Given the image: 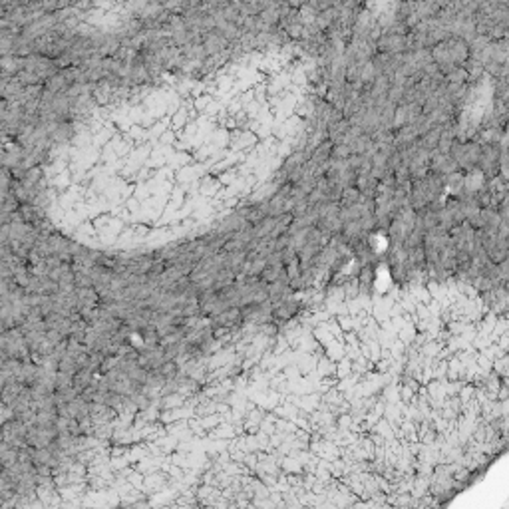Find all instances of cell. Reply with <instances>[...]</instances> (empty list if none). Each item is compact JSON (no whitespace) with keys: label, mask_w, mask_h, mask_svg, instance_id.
Wrapping results in <instances>:
<instances>
[{"label":"cell","mask_w":509,"mask_h":509,"mask_svg":"<svg viewBox=\"0 0 509 509\" xmlns=\"http://www.w3.org/2000/svg\"><path fill=\"white\" fill-rule=\"evenodd\" d=\"M502 158H504V152H502V146L498 142L482 144L478 168L484 175L496 177V175H500V170H502Z\"/></svg>","instance_id":"1"},{"label":"cell","mask_w":509,"mask_h":509,"mask_svg":"<svg viewBox=\"0 0 509 509\" xmlns=\"http://www.w3.org/2000/svg\"><path fill=\"white\" fill-rule=\"evenodd\" d=\"M480 148L482 146L478 144H454L450 156L458 164V168L474 170L478 168V162H480Z\"/></svg>","instance_id":"2"}]
</instances>
